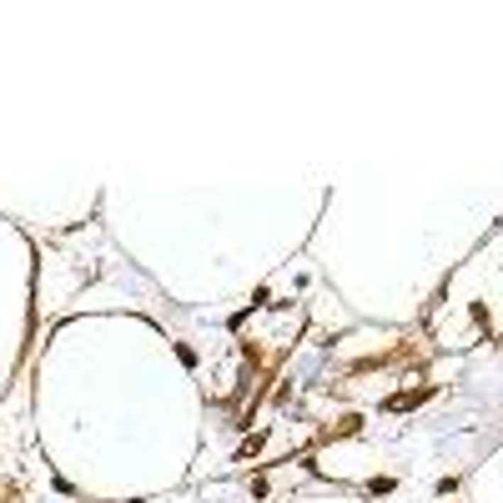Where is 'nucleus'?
<instances>
[{
  "label": "nucleus",
  "mask_w": 503,
  "mask_h": 503,
  "mask_svg": "<svg viewBox=\"0 0 503 503\" xmlns=\"http://www.w3.org/2000/svg\"><path fill=\"white\" fill-rule=\"evenodd\" d=\"M428 393H398V398H387V408H393V413H408V408H418Z\"/></svg>",
  "instance_id": "f257e3e1"
}]
</instances>
